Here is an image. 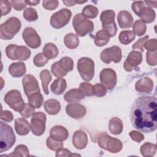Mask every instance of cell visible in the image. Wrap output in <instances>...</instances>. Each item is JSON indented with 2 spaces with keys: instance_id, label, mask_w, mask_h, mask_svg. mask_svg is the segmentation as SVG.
<instances>
[{
  "instance_id": "1",
  "label": "cell",
  "mask_w": 157,
  "mask_h": 157,
  "mask_svg": "<svg viewBox=\"0 0 157 157\" xmlns=\"http://www.w3.org/2000/svg\"><path fill=\"white\" fill-rule=\"evenodd\" d=\"M132 126L144 132H153L157 128V102L154 96L138 98L133 102L130 111Z\"/></svg>"
},
{
  "instance_id": "2",
  "label": "cell",
  "mask_w": 157,
  "mask_h": 157,
  "mask_svg": "<svg viewBox=\"0 0 157 157\" xmlns=\"http://www.w3.org/2000/svg\"><path fill=\"white\" fill-rule=\"evenodd\" d=\"M21 26V21L17 17H10L0 26V37L3 40H10L18 33Z\"/></svg>"
},
{
  "instance_id": "3",
  "label": "cell",
  "mask_w": 157,
  "mask_h": 157,
  "mask_svg": "<svg viewBox=\"0 0 157 157\" xmlns=\"http://www.w3.org/2000/svg\"><path fill=\"white\" fill-rule=\"evenodd\" d=\"M72 25L77 34L81 37L91 33L94 29L93 22L85 18L82 13H77L74 16Z\"/></svg>"
},
{
  "instance_id": "4",
  "label": "cell",
  "mask_w": 157,
  "mask_h": 157,
  "mask_svg": "<svg viewBox=\"0 0 157 157\" xmlns=\"http://www.w3.org/2000/svg\"><path fill=\"white\" fill-rule=\"evenodd\" d=\"M0 151L2 153L10 148L15 142V136L10 126L1 121Z\"/></svg>"
},
{
  "instance_id": "5",
  "label": "cell",
  "mask_w": 157,
  "mask_h": 157,
  "mask_svg": "<svg viewBox=\"0 0 157 157\" xmlns=\"http://www.w3.org/2000/svg\"><path fill=\"white\" fill-rule=\"evenodd\" d=\"M98 144L101 148L113 153L120 152L123 148L122 142L119 139L112 137L106 133L99 136Z\"/></svg>"
},
{
  "instance_id": "6",
  "label": "cell",
  "mask_w": 157,
  "mask_h": 157,
  "mask_svg": "<svg viewBox=\"0 0 157 157\" xmlns=\"http://www.w3.org/2000/svg\"><path fill=\"white\" fill-rule=\"evenodd\" d=\"M115 17V13L112 10H105L101 12L100 16L102 29L108 34L110 37L115 36L117 31Z\"/></svg>"
},
{
  "instance_id": "7",
  "label": "cell",
  "mask_w": 157,
  "mask_h": 157,
  "mask_svg": "<svg viewBox=\"0 0 157 157\" xmlns=\"http://www.w3.org/2000/svg\"><path fill=\"white\" fill-rule=\"evenodd\" d=\"M77 70L83 80L90 81L94 74V63L90 58L82 57L78 60Z\"/></svg>"
},
{
  "instance_id": "8",
  "label": "cell",
  "mask_w": 157,
  "mask_h": 157,
  "mask_svg": "<svg viewBox=\"0 0 157 157\" xmlns=\"http://www.w3.org/2000/svg\"><path fill=\"white\" fill-rule=\"evenodd\" d=\"M7 56L12 60L25 61L31 56L30 50L26 46L9 45L6 48Z\"/></svg>"
},
{
  "instance_id": "9",
  "label": "cell",
  "mask_w": 157,
  "mask_h": 157,
  "mask_svg": "<svg viewBox=\"0 0 157 157\" xmlns=\"http://www.w3.org/2000/svg\"><path fill=\"white\" fill-rule=\"evenodd\" d=\"M5 102L13 110L20 113L25 106L21 93L17 90H12L7 93L4 99Z\"/></svg>"
},
{
  "instance_id": "10",
  "label": "cell",
  "mask_w": 157,
  "mask_h": 157,
  "mask_svg": "<svg viewBox=\"0 0 157 157\" xmlns=\"http://www.w3.org/2000/svg\"><path fill=\"white\" fill-rule=\"evenodd\" d=\"M71 11L67 9H62L53 13L50 18V25L55 29H60L65 26L71 18Z\"/></svg>"
},
{
  "instance_id": "11",
  "label": "cell",
  "mask_w": 157,
  "mask_h": 157,
  "mask_svg": "<svg viewBox=\"0 0 157 157\" xmlns=\"http://www.w3.org/2000/svg\"><path fill=\"white\" fill-rule=\"evenodd\" d=\"M46 115L42 112H35L31 120L32 132L37 136H42L45 130Z\"/></svg>"
},
{
  "instance_id": "12",
  "label": "cell",
  "mask_w": 157,
  "mask_h": 157,
  "mask_svg": "<svg viewBox=\"0 0 157 157\" xmlns=\"http://www.w3.org/2000/svg\"><path fill=\"white\" fill-rule=\"evenodd\" d=\"M101 59L106 64L113 61L115 63H119L122 58L121 50L116 45L105 48L101 53Z\"/></svg>"
},
{
  "instance_id": "13",
  "label": "cell",
  "mask_w": 157,
  "mask_h": 157,
  "mask_svg": "<svg viewBox=\"0 0 157 157\" xmlns=\"http://www.w3.org/2000/svg\"><path fill=\"white\" fill-rule=\"evenodd\" d=\"M100 81L108 90L113 89L117 84V77L115 71L110 68H105L100 72Z\"/></svg>"
},
{
  "instance_id": "14",
  "label": "cell",
  "mask_w": 157,
  "mask_h": 157,
  "mask_svg": "<svg viewBox=\"0 0 157 157\" xmlns=\"http://www.w3.org/2000/svg\"><path fill=\"white\" fill-rule=\"evenodd\" d=\"M22 36L27 45L32 48H37L41 44L40 37L32 27H26L23 31Z\"/></svg>"
},
{
  "instance_id": "15",
  "label": "cell",
  "mask_w": 157,
  "mask_h": 157,
  "mask_svg": "<svg viewBox=\"0 0 157 157\" xmlns=\"http://www.w3.org/2000/svg\"><path fill=\"white\" fill-rule=\"evenodd\" d=\"M22 85L27 97L34 93L40 92L38 82L33 75L27 74L25 75L22 79Z\"/></svg>"
},
{
  "instance_id": "16",
  "label": "cell",
  "mask_w": 157,
  "mask_h": 157,
  "mask_svg": "<svg viewBox=\"0 0 157 157\" xmlns=\"http://www.w3.org/2000/svg\"><path fill=\"white\" fill-rule=\"evenodd\" d=\"M142 61V55L140 52L133 50L129 53L124 63V69L128 71H132L136 67L139 65Z\"/></svg>"
},
{
  "instance_id": "17",
  "label": "cell",
  "mask_w": 157,
  "mask_h": 157,
  "mask_svg": "<svg viewBox=\"0 0 157 157\" xmlns=\"http://www.w3.org/2000/svg\"><path fill=\"white\" fill-rule=\"evenodd\" d=\"M66 112L69 117L80 119L83 117L86 113V108L82 104L77 103H71L66 105Z\"/></svg>"
},
{
  "instance_id": "18",
  "label": "cell",
  "mask_w": 157,
  "mask_h": 157,
  "mask_svg": "<svg viewBox=\"0 0 157 157\" xmlns=\"http://www.w3.org/2000/svg\"><path fill=\"white\" fill-rule=\"evenodd\" d=\"M88 137L86 132L82 130H77L73 134L72 144L78 150L85 148L88 144Z\"/></svg>"
},
{
  "instance_id": "19",
  "label": "cell",
  "mask_w": 157,
  "mask_h": 157,
  "mask_svg": "<svg viewBox=\"0 0 157 157\" xmlns=\"http://www.w3.org/2000/svg\"><path fill=\"white\" fill-rule=\"evenodd\" d=\"M136 90L140 93H150L153 88V80L147 77H144L136 82Z\"/></svg>"
},
{
  "instance_id": "20",
  "label": "cell",
  "mask_w": 157,
  "mask_h": 157,
  "mask_svg": "<svg viewBox=\"0 0 157 157\" xmlns=\"http://www.w3.org/2000/svg\"><path fill=\"white\" fill-rule=\"evenodd\" d=\"M117 20L119 26L122 29L131 28L133 25V17L131 14L126 10L119 12L117 16Z\"/></svg>"
},
{
  "instance_id": "21",
  "label": "cell",
  "mask_w": 157,
  "mask_h": 157,
  "mask_svg": "<svg viewBox=\"0 0 157 157\" xmlns=\"http://www.w3.org/2000/svg\"><path fill=\"white\" fill-rule=\"evenodd\" d=\"M50 136L55 140L63 141L68 137V131L63 126L56 125L53 126L50 131Z\"/></svg>"
},
{
  "instance_id": "22",
  "label": "cell",
  "mask_w": 157,
  "mask_h": 157,
  "mask_svg": "<svg viewBox=\"0 0 157 157\" xmlns=\"http://www.w3.org/2000/svg\"><path fill=\"white\" fill-rule=\"evenodd\" d=\"M15 129L18 135L25 136L31 128L29 122L25 118H17L15 120Z\"/></svg>"
},
{
  "instance_id": "23",
  "label": "cell",
  "mask_w": 157,
  "mask_h": 157,
  "mask_svg": "<svg viewBox=\"0 0 157 157\" xmlns=\"http://www.w3.org/2000/svg\"><path fill=\"white\" fill-rule=\"evenodd\" d=\"M85 98V95L81 92L80 89L73 88L68 91L64 96L66 101L70 103H75L80 101Z\"/></svg>"
},
{
  "instance_id": "24",
  "label": "cell",
  "mask_w": 157,
  "mask_h": 157,
  "mask_svg": "<svg viewBox=\"0 0 157 157\" xmlns=\"http://www.w3.org/2000/svg\"><path fill=\"white\" fill-rule=\"evenodd\" d=\"M26 66L23 62L12 63L9 67V72L13 77H20L26 73Z\"/></svg>"
},
{
  "instance_id": "25",
  "label": "cell",
  "mask_w": 157,
  "mask_h": 157,
  "mask_svg": "<svg viewBox=\"0 0 157 157\" xmlns=\"http://www.w3.org/2000/svg\"><path fill=\"white\" fill-rule=\"evenodd\" d=\"M44 109L49 115H56L61 110V105L58 101L54 99H50L44 102Z\"/></svg>"
},
{
  "instance_id": "26",
  "label": "cell",
  "mask_w": 157,
  "mask_h": 157,
  "mask_svg": "<svg viewBox=\"0 0 157 157\" xmlns=\"http://www.w3.org/2000/svg\"><path fill=\"white\" fill-rule=\"evenodd\" d=\"M66 81L65 79L62 78H56L50 85V89L56 95L63 94L66 89Z\"/></svg>"
},
{
  "instance_id": "27",
  "label": "cell",
  "mask_w": 157,
  "mask_h": 157,
  "mask_svg": "<svg viewBox=\"0 0 157 157\" xmlns=\"http://www.w3.org/2000/svg\"><path fill=\"white\" fill-rule=\"evenodd\" d=\"M109 129L110 132L115 135L120 134L123 129V124L121 120L117 117L111 118L109 123Z\"/></svg>"
},
{
  "instance_id": "28",
  "label": "cell",
  "mask_w": 157,
  "mask_h": 157,
  "mask_svg": "<svg viewBox=\"0 0 157 157\" xmlns=\"http://www.w3.org/2000/svg\"><path fill=\"white\" fill-rule=\"evenodd\" d=\"M137 16H139L141 18V20L145 23H150L153 22L156 17L155 11L152 9L145 6L141 10Z\"/></svg>"
},
{
  "instance_id": "29",
  "label": "cell",
  "mask_w": 157,
  "mask_h": 157,
  "mask_svg": "<svg viewBox=\"0 0 157 157\" xmlns=\"http://www.w3.org/2000/svg\"><path fill=\"white\" fill-rule=\"evenodd\" d=\"M93 37L94 39V44L98 47L105 45L109 42L110 39L109 36L104 29L98 31Z\"/></svg>"
},
{
  "instance_id": "30",
  "label": "cell",
  "mask_w": 157,
  "mask_h": 157,
  "mask_svg": "<svg viewBox=\"0 0 157 157\" xmlns=\"http://www.w3.org/2000/svg\"><path fill=\"white\" fill-rule=\"evenodd\" d=\"M64 42L68 48L75 49L79 45V39L77 34L69 33L65 36L64 38Z\"/></svg>"
},
{
  "instance_id": "31",
  "label": "cell",
  "mask_w": 157,
  "mask_h": 157,
  "mask_svg": "<svg viewBox=\"0 0 157 157\" xmlns=\"http://www.w3.org/2000/svg\"><path fill=\"white\" fill-rule=\"evenodd\" d=\"M58 53L59 51L57 47L53 43H47L43 48V53L48 59L55 58Z\"/></svg>"
},
{
  "instance_id": "32",
  "label": "cell",
  "mask_w": 157,
  "mask_h": 157,
  "mask_svg": "<svg viewBox=\"0 0 157 157\" xmlns=\"http://www.w3.org/2000/svg\"><path fill=\"white\" fill-rule=\"evenodd\" d=\"M40 78L42 81L43 90L45 94H48V85L52 80V77L49 71L47 69L43 70L40 73Z\"/></svg>"
},
{
  "instance_id": "33",
  "label": "cell",
  "mask_w": 157,
  "mask_h": 157,
  "mask_svg": "<svg viewBox=\"0 0 157 157\" xmlns=\"http://www.w3.org/2000/svg\"><path fill=\"white\" fill-rule=\"evenodd\" d=\"M140 151L143 156H153L156 153V146L154 144L146 142L141 145Z\"/></svg>"
},
{
  "instance_id": "34",
  "label": "cell",
  "mask_w": 157,
  "mask_h": 157,
  "mask_svg": "<svg viewBox=\"0 0 157 157\" xmlns=\"http://www.w3.org/2000/svg\"><path fill=\"white\" fill-rule=\"evenodd\" d=\"M28 98V103L36 109L40 108L44 102V99L40 92L34 93L30 95Z\"/></svg>"
},
{
  "instance_id": "35",
  "label": "cell",
  "mask_w": 157,
  "mask_h": 157,
  "mask_svg": "<svg viewBox=\"0 0 157 157\" xmlns=\"http://www.w3.org/2000/svg\"><path fill=\"white\" fill-rule=\"evenodd\" d=\"M136 35L132 31L126 30L121 31L119 34V40L123 45H128L134 40Z\"/></svg>"
},
{
  "instance_id": "36",
  "label": "cell",
  "mask_w": 157,
  "mask_h": 157,
  "mask_svg": "<svg viewBox=\"0 0 157 157\" xmlns=\"http://www.w3.org/2000/svg\"><path fill=\"white\" fill-rule=\"evenodd\" d=\"M98 12L99 11L96 7L88 5L83 9L82 14L86 18H94L98 16Z\"/></svg>"
},
{
  "instance_id": "37",
  "label": "cell",
  "mask_w": 157,
  "mask_h": 157,
  "mask_svg": "<svg viewBox=\"0 0 157 157\" xmlns=\"http://www.w3.org/2000/svg\"><path fill=\"white\" fill-rule=\"evenodd\" d=\"M132 29L134 34H136L138 36H142L146 32L147 25L141 20H138L133 25Z\"/></svg>"
},
{
  "instance_id": "38",
  "label": "cell",
  "mask_w": 157,
  "mask_h": 157,
  "mask_svg": "<svg viewBox=\"0 0 157 157\" xmlns=\"http://www.w3.org/2000/svg\"><path fill=\"white\" fill-rule=\"evenodd\" d=\"M59 66L66 72L72 71L74 67V61L70 57H63L59 61Z\"/></svg>"
},
{
  "instance_id": "39",
  "label": "cell",
  "mask_w": 157,
  "mask_h": 157,
  "mask_svg": "<svg viewBox=\"0 0 157 157\" xmlns=\"http://www.w3.org/2000/svg\"><path fill=\"white\" fill-rule=\"evenodd\" d=\"M9 156H29V150L28 147L25 145H19L17 146L13 152Z\"/></svg>"
},
{
  "instance_id": "40",
  "label": "cell",
  "mask_w": 157,
  "mask_h": 157,
  "mask_svg": "<svg viewBox=\"0 0 157 157\" xmlns=\"http://www.w3.org/2000/svg\"><path fill=\"white\" fill-rule=\"evenodd\" d=\"M46 144L48 148L53 151H58L63 147V144L61 141L55 140L51 136L47 139Z\"/></svg>"
},
{
  "instance_id": "41",
  "label": "cell",
  "mask_w": 157,
  "mask_h": 157,
  "mask_svg": "<svg viewBox=\"0 0 157 157\" xmlns=\"http://www.w3.org/2000/svg\"><path fill=\"white\" fill-rule=\"evenodd\" d=\"M24 18L28 21H34L37 20L38 15L36 9L32 7L26 8L23 12Z\"/></svg>"
},
{
  "instance_id": "42",
  "label": "cell",
  "mask_w": 157,
  "mask_h": 157,
  "mask_svg": "<svg viewBox=\"0 0 157 157\" xmlns=\"http://www.w3.org/2000/svg\"><path fill=\"white\" fill-rule=\"evenodd\" d=\"M79 89L85 96H91L94 95V86L88 82L81 83Z\"/></svg>"
},
{
  "instance_id": "43",
  "label": "cell",
  "mask_w": 157,
  "mask_h": 157,
  "mask_svg": "<svg viewBox=\"0 0 157 157\" xmlns=\"http://www.w3.org/2000/svg\"><path fill=\"white\" fill-rule=\"evenodd\" d=\"M51 71L54 76L58 78H62L67 74V72L63 71V69L59 66V61L55 62L52 64L51 67Z\"/></svg>"
},
{
  "instance_id": "44",
  "label": "cell",
  "mask_w": 157,
  "mask_h": 157,
  "mask_svg": "<svg viewBox=\"0 0 157 157\" xmlns=\"http://www.w3.org/2000/svg\"><path fill=\"white\" fill-rule=\"evenodd\" d=\"M48 59L44 55L43 53H37L33 58V63L37 67H42L45 65Z\"/></svg>"
},
{
  "instance_id": "45",
  "label": "cell",
  "mask_w": 157,
  "mask_h": 157,
  "mask_svg": "<svg viewBox=\"0 0 157 157\" xmlns=\"http://www.w3.org/2000/svg\"><path fill=\"white\" fill-rule=\"evenodd\" d=\"M35 113V108L31 106L29 103L25 104V106L20 112L21 115L25 118H28L33 116Z\"/></svg>"
},
{
  "instance_id": "46",
  "label": "cell",
  "mask_w": 157,
  "mask_h": 157,
  "mask_svg": "<svg viewBox=\"0 0 157 157\" xmlns=\"http://www.w3.org/2000/svg\"><path fill=\"white\" fill-rule=\"evenodd\" d=\"M107 93V88L102 83L94 85V95L97 97H103Z\"/></svg>"
},
{
  "instance_id": "47",
  "label": "cell",
  "mask_w": 157,
  "mask_h": 157,
  "mask_svg": "<svg viewBox=\"0 0 157 157\" xmlns=\"http://www.w3.org/2000/svg\"><path fill=\"white\" fill-rule=\"evenodd\" d=\"M147 62L150 66H156L157 64V52L156 51L148 52L146 55Z\"/></svg>"
},
{
  "instance_id": "48",
  "label": "cell",
  "mask_w": 157,
  "mask_h": 157,
  "mask_svg": "<svg viewBox=\"0 0 157 157\" xmlns=\"http://www.w3.org/2000/svg\"><path fill=\"white\" fill-rule=\"evenodd\" d=\"M148 37H149V36L148 35H147V36H144V37L139 39L136 42H135L132 45V49H139V50H140V51L143 52H144V44L148 40Z\"/></svg>"
},
{
  "instance_id": "49",
  "label": "cell",
  "mask_w": 157,
  "mask_h": 157,
  "mask_svg": "<svg viewBox=\"0 0 157 157\" xmlns=\"http://www.w3.org/2000/svg\"><path fill=\"white\" fill-rule=\"evenodd\" d=\"M1 16H4L9 13L11 10V4L10 1L1 0Z\"/></svg>"
},
{
  "instance_id": "50",
  "label": "cell",
  "mask_w": 157,
  "mask_h": 157,
  "mask_svg": "<svg viewBox=\"0 0 157 157\" xmlns=\"http://www.w3.org/2000/svg\"><path fill=\"white\" fill-rule=\"evenodd\" d=\"M10 2L11 4V6L13 7V9L17 11L22 10L27 6L26 1H22V0H20V1L15 0L14 1V0H13V1H10Z\"/></svg>"
},
{
  "instance_id": "51",
  "label": "cell",
  "mask_w": 157,
  "mask_h": 157,
  "mask_svg": "<svg viewBox=\"0 0 157 157\" xmlns=\"http://www.w3.org/2000/svg\"><path fill=\"white\" fill-rule=\"evenodd\" d=\"M59 4V2L57 0L54 1H42V6L44 8L47 10H52L57 8Z\"/></svg>"
},
{
  "instance_id": "52",
  "label": "cell",
  "mask_w": 157,
  "mask_h": 157,
  "mask_svg": "<svg viewBox=\"0 0 157 157\" xmlns=\"http://www.w3.org/2000/svg\"><path fill=\"white\" fill-rule=\"evenodd\" d=\"M145 49L149 52L156 51L157 49V40L156 39H151L147 40L144 46Z\"/></svg>"
},
{
  "instance_id": "53",
  "label": "cell",
  "mask_w": 157,
  "mask_h": 157,
  "mask_svg": "<svg viewBox=\"0 0 157 157\" xmlns=\"http://www.w3.org/2000/svg\"><path fill=\"white\" fill-rule=\"evenodd\" d=\"M145 6L144 1H134L132 4V9L134 11V12L138 15V14L139 13V12L141 11V10Z\"/></svg>"
},
{
  "instance_id": "54",
  "label": "cell",
  "mask_w": 157,
  "mask_h": 157,
  "mask_svg": "<svg viewBox=\"0 0 157 157\" xmlns=\"http://www.w3.org/2000/svg\"><path fill=\"white\" fill-rule=\"evenodd\" d=\"M129 136L133 140L139 143L144 139V136L137 131H131L129 132Z\"/></svg>"
},
{
  "instance_id": "55",
  "label": "cell",
  "mask_w": 157,
  "mask_h": 157,
  "mask_svg": "<svg viewBox=\"0 0 157 157\" xmlns=\"http://www.w3.org/2000/svg\"><path fill=\"white\" fill-rule=\"evenodd\" d=\"M1 119L7 122H10L13 119V115L12 113L9 110H2L1 108Z\"/></svg>"
},
{
  "instance_id": "56",
  "label": "cell",
  "mask_w": 157,
  "mask_h": 157,
  "mask_svg": "<svg viewBox=\"0 0 157 157\" xmlns=\"http://www.w3.org/2000/svg\"><path fill=\"white\" fill-rule=\"evenodd\" d=\"M74 155H77V156H80L79 155H74V154H72L71 152L66 149V148H61L59 150H58V151H56V157H59V156H72Z\"/></svg>"
},
{
  "instance_id": "57",
  "label": "cell",
  "mask_w": 157,
  "mask_h": 157,
  "mask_svg": "<svg viewBox=\"0 0 157 157\" xmlns=\"http://www.w3.org/2000/svg\"><path fill=\"white\" fill-rule=\"evenodd\" d=\"M144 3H146L147 4V6H148V7L150 8H156L157 7V1H145Z\"/></svg>"
},
{
  "instance_id": "58",
  "label": "cell",
  "mask_w": 157,
  "mask_h": 157,
  "mask_svg": "<svg viewBox=\"0 0 157 157\" xmlns=\"http://www.w3.org/2000/svg\"><path fill=\"white\" fill-rule=\"evenodd\" d=\"M63 2L67 6H73L77 4L76 1H63Z\"/></svg>"
},
{
  "instance_id": "59",
  "label": "cell",
  "mask_w": 157,
  "mask_h": 157,
  "mask_svg": "<svg viewBox=\"0 0 157 157\" xmlns=\"http://www.w3.org/2000/svg\"><path fill=\"white\" fill-rule=\"evenodd\" d=\"M26 2L27 5L37 6L40 2V1H26Z\"/></svg>"
}]
</instances>
